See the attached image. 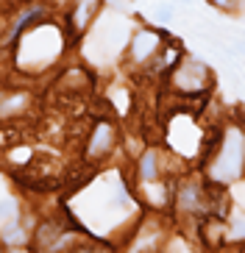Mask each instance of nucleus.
Here are the masks:
<instances>
[{"instance_id":"nucleus-15","label":"nucleus","mask_w":245,"mask_h":253,"mask_svg":"<svg viewBox=\"0 0 245 253\" xmlns=\"http://www.w3.org/2000/svg\"><path fill=\"white\" fill-rule=\"evenodd\" d=\"M209 3L223 8V11H237V8H243V0H209Z\"/></svg>"},{"instance_id":"nucleus-10","label":"nucleus","mask_w":245,"mask_h":253,"mask_svg":"<svg viewBox=\"0 0 245 253\" xmlns=\"http://www.w3.org/2000/svg\"><path fill=\"white\" fill-rule=\"evenodd\" d=\"M28 103V95H22V92H0V117H11V114H20V109Z\"/></svg>"},{"instance_id":"nucleus-3","label":"nucleus","mask_w":245,"mask_h":253,"mask_svg":"<svg viewBox=\"0 0 245 253\" xmlns=\"http://www.w3.org/2000/svg\"><path fill=\"white\" fill-rule=\"evenodd\" d=\"M173 206H176L178 214H184V217L209 214V181L206 184H200L195 178L181 181L176 195H173Z\"/></svg>"},{"instance_id":"nucleus-4","label":"nucleus","mask_w":245,"mask_h":253,"mask_svg":"<svg viewBox=\"0 0 245 253\" xmlns=\"http://www.w3.org/2000/svg\"><path fill=\"white\" fill-rule=\"evenodd\" d=\"M162 34H156V31L150 28H142L134 34L131 45H128V59H131V64H137V67H142V64H150V61L159 56V50H162Z\"/></svg>"},{"instance_id":"nucleus-8","label":"nucleus","mask_w":245,"mask_h":253,"mask_svg":"<svg viewBox=\"0 0 245 253\" xmlns=\"http://www.w3.org/2000/svg\"><path fill=\"white\" fill-rule=\"evenodd\" d=\"M98 6H100V0H75V8L73 14H70V23H73L75 31H84L89 23H92V17H95Z\"/></svg>"},{"instance_id":"nucleus-12","label":"nucleus","mask_w":245,"mask_h":253,"mask_svg":"<svg viewBox=\"0 0 245 253\" xmlns=\"http://www.w3.org/2000/svg\"><path fill=\"white\" fill-rule=\"evenodd\" d=\"M153 17H156V23H162V25L173 23V17H176V6H173V3H164V6L156 8Z\"/></svg>"},{"instance_id":"nucleus-11","label":"nucleus","mask_w":245,"mask_h":253,"mask_svg":"<svg viewBox=\"0 0 245 253\" xmlns=\"http://www.w3.org/2000/svg\"><path fill=\"white\" fill-rule=\"evenodd\" d=\"M22 239H25L22 223H17V220L6 223V228H3V242H6V245H22Z\"/></svg>"},{"instance_id":"nucleus-1","label":"nucleus","mask_w":245,"mask_h":253,"mask_svg":"<svg viewBox=\"0 0 245 253\" xmlns=\"http://www.w3.org/2000/svg\"><path fill=\"white\" fill-rule=\"evenodd\" d=\"M206 181L215 186L237 184L245 175V131L240 126H226L220 134V145L203 167Z\"/></svg>"},{"instance_id":"nucleus-13","label":"nucleus","mask_w":245,"mask_h":253,"mask_svg":"<svg viewBox=\"0 0 245 253\" xmlns=\"http://www.w3.org/2000/svg\"><path fill=\"white\" fill-rule=\"evenodd\" d=\"M17 214V201L6 198V201H0V220H8V217Z\"/></svg>"},{"instance_id":"nucleus-5","label":"nucleus","mask_w":245,"mask_h":253,"mask_svg":"<svg viewBox=\"0 0 245 253\" xmlns=\"http://www.w3.org/2000/svg\"><path fill=\"white\" fill-rule=\"evenodd\" d=\"M114 139H117V131L111 126L109 120H100L95 128H92V134H89V142H87V159L98 162V159H103L111 153L114 148Z\"/></svg>"},{"instance_id":"nucleus-7","label":"nucleus","mask_w":245,"mask_h":253,"mask_svg":"<svg viewBox=\"0 0 245 253\" xmlns=\"http://www.w3.org/2000/svg\"><path fill=\"white\" fill-rule=\"evenodd\" d=\"M220 47L234 59H245V31L243 28H220Z\"/></svg>"},{"instance_id":"nucleus-9","label":"nucleus","mask_w":245,"mask_h":253,"mask_svg":"<svg viewBox=\"0 0 245 253\" xmlns=\"http://www.w3.org/2000/svg\"><path fill=\"white\" fill-rule=\"evenodd\" d=\"M145 186V195L150 198V206H156V209H162V206H167V201H173V195H170V186L167 184H159V181H148V184H142Z\"/></svg>"},{"instance_id":"nucleus-2","label":"nucleus","mask_w":245,"mask_h":253,"mask_svg":"<svg viewBox=\"0 0 245 253\" xmlns=\"http://www.w3.org/2000/svg\"><path fill=\"white\" fill-rule=\"evenodd\" d=\"M209 86H212L209 64L195 56H181L178 64L170 70V89L178 95H203Z\"/></svg>"},{"instance_id":"nucleus-6","label":"nucleus","mask_w":245,"mask_h":253,"mask_svg":"<svg viewBox=\"0 0 245 253\" xmlns=\"http://www.w3.org/2000/svg\"><path fill=\"white\" fill-rule=\"evenodd\" d=\"M162 156H159V150L148 148L145 153L140 156V164H137V172H140V181L142 184H148V181H159L162 178Z\"/></svg>"},{"instance_id":"nucleus-14","label":"nucleus","mask_w":245,"mask_h":253,"mask_svg":"<svg viewBox=\"0 0 245 253\" xmlns=\"http://www.w3.org/2000/svg\"><path fill=\"white\" fill-rule=\"evenodd\" d=\"M229 234H231L234 239H245V217H237V220H231Z\"/></svg>"},{"instance_id":"nucleus-17","label":"nucleus","mask_w":245,"mask_h":253,"mask_svg":"<svg viewBox=\"0 0 245 253\" xmlns=\"http://www.w3.org/2000/svg\"><path fill=\"white\" fill-rule=\"evenodd\" d=\"M75 253H95V251H92V248H78Z\"/></svg>"},{"instance_id":"nucleus-16","label":"nucleus","mask_w":245,"mask_h":253,"mask_svg":"<svg viewBox=\"0 0 245 253\" xmlns=\"http://www.w3.org/2000/svg\"><path fill=\"white\" fill-rule=\"evenodd\" d=\"M195 0H173V6H193Z\"/></svg>"}]
</instances>
